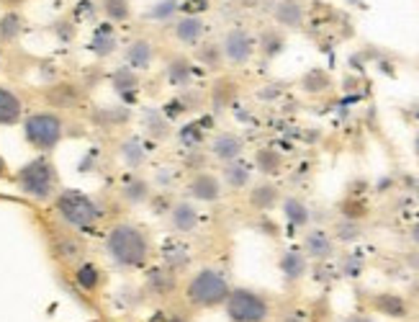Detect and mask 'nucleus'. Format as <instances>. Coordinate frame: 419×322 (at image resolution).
<instances>
[{"label": "nucleus", "mask_w": 419, "mask_h": 322, "mask_svg": "<svg viewBox=\"0 0 419 322\" xmlns=\"http://www.w3.org/2000/svg\"><path fill=\"white\" fill-rule=\"evenodd\" d=\"M144 158H147V155H144L139 139H129V142L124 144V160L129 162V165H142Z\"/></svg>", "instance_id": "obj_30"}, {"label": "nucleus", "mask_w": 419, "mask_h": 322, "mask_svg": "<svg viewBox=\"0 0 419 322\" xmlns=\"http://www.w3.org/2000/svg\"><path fill=\"white\" fill-rule=\"evenodd\" d=\"M0 60H3V52H0Z\"/></svg>", "instance_id": "obj_39"}, {"label": "nucleus", "mask_w": 419, "mask_h": 322, "mask_svg": "<svg viewBox=\"0 0 419 322\" xmlns=\"http://www.w3.org/2000/svg\"><path fill=\"white\" fill-rule=\"evenodd\" d=\"M258 168H260V173H265V176H273V173L280 168L278 153H273V150H260V153H258Z\"/></svg>", "instance_id": "obj_28"}, {"label": "nucleus", "mask_w": 419, "mask_h": 322, "mask_svg": "<svg viewBox=\"0 0 419 322\" xmlns=\"http://www.w3.org/2000/svg\"><path fill=\"white\" fill-rule=\"evenodd\" d=\"M62 135H65V124H62V116H57L54 111H36L24 121L26 142L42 153L54 150L62 142Z\"/></svg>", "instance_id": "obj_5"}, {"label": "nucleus", "mask_w": 419, "mask_h": 322, "mask_svg": "<svg viewBox=\"0 0 419 322\" xmlns=\"http://www.w3.org/2000/svg\"><path fill=\"white\" fill-rule=\"evenodd\" d=\"M124 199L129 204H144L150 199V183L142 178H132L124 186Z\"/></svg>", "instance_id": "obj_25"}, {"label": "nucleus", "mask_w": 419, "mask_h": 322, "mask_svg": "<svg viewBox=\"0 0 419 322\" xmlns=\"http://www.w3.org/2000/svg\"><path fill=\"white\" fill-rule=\"evenodd\" d=\"M303 247H306V253L311 255V258H329L332 255V238H329L327 232H322V229H314V232H309L306 235V243H303Z\"/></svg>", "instance_id": "obj_17"}, {"label": "nucleus", "mask_w": 419, "mask_h": 322, "mask_svg": "<svg viewBox=\"0 0 419 322\" xmlns=\"http://www.w3.org/2000/svg\"><path fill=\"white\" fill-rule=\"evenodd\" d=\"M6 3H8V6H18V3H21V0H6Z\"/></svg>", "instance_id": "obj_37"}, {"label": "nucleus", "mask_w": 419, "mask_h": 322, "mask_svg": "<svg viewBox=\"0 0 419 322\" xmlns=\"http://www.w3.org/2000/svg\"><path fill=\"white\" fill-rule=\"evenodd\" d=\"M93 52L98 54V57H109L111 52L116 49V36L111 31L109 26H101L95 34H93V42H90Z\"/></svg>", "instance_id": "obj_21"}, {"label": "nucleus", "mask_w": 419, "mask_h": 322, "mask_svg": "<svg viewBox=\"0 0 419 322\" xmlns=\"http://www.w3.org/2000/svg\"><path fill=\"white\" fill-rule=\"evenodd\" d=\"M106 253L118 268L136 271V268H144L150 261V238L144 235L142 227L121 222L116 227H111V232L106 235Z\"/></svg>", "instance_id": "obj_1"}, {"label": "nucleus", "mask_w": 419, "mask_h": 322, "mask_svg": "<svg viewBox=\"0 0 419 322\" xmlns=\"http://www.w3.org/2000/svg\"><path fill=\"white\" fill-rule=\"evenodd\" d=\"M54 250H57V255L62 258V261L68 263H75L77 258H80V253H83V245L77 243V238H65V235H59L57 240H54Z\"/></svg>", "instance_id": "obj_23"}, {"label": "nucleus", "mask_w": 419, "mask_h": 322, "mask_svg": "<svg viewBox=\"0 0 419 322\" xmlns=\"http://www.w3.org/2000/svg\"><path fill=\"white\" fill-rule=\"evenodd\" d=\"M201 60L206 62V65H216V62L221 60V52H219L216 47H203V49H201Z\"/></svg>", "instance_id": "obj_33"}, {"label": "nucleus", "mask_w": 419, "mask_h": 322, "mask_svg": "<svg viewBox=\"0 0 419 322\" xmlns=\"http://www.w3.org/2000/svg\"><path fill=\"white\" fill-rule=\"evenodd\" d=\"M285 322H303V320H285Z\"/></svg>", "instance_id": "obj_38"}, {"label": "nucleus", "mask_w": 419, "mask_h": 322, "mask_svg": "<svg viewBox=\"0 0 419 322\" xmlns=\"http://www.w3.org/2000/svg\"><path fill=\"white\" fill-rule=\"evenodd\" d=\"M283 214L294 227H303V224L309 222V209H306V204H303L301 199H296V196H288L283 201Z\"/></svg>", "instance_id": "obj_20"}, {"label": "nucleus", "mask_w": 419, "mask_h": 322, "mask_svg": "<svg viewBox=\"0 0 419 322\" xmlns=\"http://www.w3.org/2000/svg\"><path fill=\"white\" fill-rule=\"evenodd\" d=\"M278 199H280L278 188L273 186V183H268V181H262L260 186H255L250 194V204L255 209H270V206L278 204Z\"/></svg>", "instance_id": "obj_19"}, {"label": "nucleus", "mask_w": 419, "mask_h": 322, "mask_svg": "<svg viewBox=\"0 0 419 322\" xmlns=\"http://www.w3.org/2000/svg\"><path fill=\"white\" fill-rule=\"evenodd\" d=\"M21 16L18 13H6V16L0 18V39H6V42H13L18 34H21Z\"/></svg>", "instance_id": "obj_26"}, {"label": "nucleus", "mask_w": 419, "mask_h": 322, "mask_svg": "<svg viewBox=\"0 0 419 322\" xmlns=\"http://www.w3.org/2000/svg\"><path fill=\"white\" fill-rule=\"evenodd\" d=\"M75 286L93 294V291H98L103 286V273L101 268L90 261H83L80 266L75 268Z\"/></svg>", "instance_id": "obj_12"}, {"label": "nucleus", "mask_w": 419, "mask_h": 322, "mask_svg": "<svg viewBox=\"0 0 419 322\" xmlns=\"http://www.w3.org/2000/svg\"><path fill=\"white\" fill-rule=\"evenodd\" d=\"M168 77L173 85H188L191 83V68L185 60H173L168 68Z\"/></svg>", "instance_id": "obj_27"}, {"label": "nucleus", "mask_w": 419, "mask_h": 322, "mask_svg": "<svg viewBox=\"0 0 419 322\" xmlns=\"http://www.w3.org/2000/svg\"><path fill=\"white\" fill-rule=\"evenodd\" d=\"M211 153L221 162H235L242 155V139L235 135H219L211 144Z\"/></svg>", "instance_id": "obj_11"}, {"label": "nucleus", "mask_w": 419, "mask_h": 322, "mask_svg": "<svg viewBox=\"0 0 419 322\" xmlns=\"http://www.w3.org/2000/svg\"><path fill=\"white\" fill-rule=\"evenodd\" d=\"M229 291L232 286H229L227 273L219 268H201L185 284V302L196 309H214L227 302Z\"/></svg>", "instance_id": "obj_2"}, {"label": "nucleus", "mask_w": 419, "mask_h": 322, "mask_svg": "<svg viewBox=\"0 0 419 322\" xmlns=\"http://www.w3.org/2000/svg\"><path fill=\"white\" fill-rule=\"evenodd\" d=\"M57 168L49 158H36V160L26 162L24 168L16 173V183L26 196H31L36 201H47L54 196L57 188Z\"/></svg>", "instance_id": "obj_4"}, {"label": "nucleus", "mask_w": 419, "mask_h": 322, "mask_svg": "<svg viewBox=\"0 0 419 322\" xmlns=\"http://www.w3.org/2000/svg\"><path fill=\"white\" fill-rule=\"evenodd\" d=\"M203 36V21L198 16H183L175 24V39L183 44H196Z\"/></svg>", "instance_id": "obj_14"}, {"label": "nucleus", "mask_w": 419, "mask_h": 322, "mask_svg": "<svg viewBox=\"0 0 419 322\" xmlns=\"http://www.w3.org/2000/svg\"><path fill=\"white\" fill-rule=\"evenodd\" d=\"M229 322H268L270 320V302L252 289H232L224 302Z\"/></svg>", "instance_id": "obj_6"}, {"label": "nucleus", "mask_w": 419, "mask_h": 322, "mask_svg": "<svg viewBox=\"0 0 419 322\" xmlns=\"http://www.w3.org/2000/svg\"><path fill=\"white\" fill-rule=\"evenodd\" d=\"M175 10H177V3H175V0H162L159 6H155V8L150 10V18H159V21H162V18H170V16H173Z\"/></svg>", "instance_id": "obj_32"}, {"label": "nucleus", "mask_w": 419, "mask_h": 322, "mask_svg": "<svg viewBox=\"0 0 419 322\" xmlns=\"http://www.w3.org/2000/svg\"><path fill=\"white\" fill-rule=\"evenodd\" d=\"M170 224L177 232H193L198 227V209L191 201H177L173 206V212H170Z\"/></svg>", "instance_id": "obj_10"}, {"label": "nucleus", "mask_w": 419, "mask_h": 322, "mask_svg": "<svg viewBox=\"0 0 419 322\" xmlns=\"http://www.w3.org/2000/svg\"><path fill=\"white\" fill-rule=\"evenodd\" d=\"M345 322H373V320H368V317H347Z\"/></svg>", "instance_id": "obj_35"}, {"label": "nucleus", "mask_w": 419, "mask_h": 322, "mask_svg": "<svg viewBox=\"0 0 419 322\" xmlns=\"http://www.w3.org/2000/svg\"><path fill=\"white\" fill-rule=\"evenodd\" d=\"M113 88H116L118 93H129V91H134L136 88V75H132L129 70H118L113 72Z\"/></svg>", "instance_id": "obj_31"}, {"label": "nucleus", "mask_w": 419, "mask_h": 322, "mask_svg": "<svg viewBox=\"0 0 419 322\" xmlns=\"http://www.w3.org/2000/svg\"><path fill=\"white\" fill-rule=\"evenodd\" d=\"M152 57H155V49H152V44L147 39H136L126 49V62L134 70H147L152 65Z\"/></svg>", "instance_id": "obj_13"}, {"label": "nucleus", "mask_w": 419, "mask_h": 322, "mask_svg": "<svg viewBox=\"0 0 419 322\" xmlns=\"http://www.w3.org/2000/svg\"><path fill=\"white\" fill-rule=\"evenodd\" d=\"M24 116V106L13 91L0 88V127H13Z\"/></svg>", "instance_id": "obj_9"}, {"label": "nucleus", "mask_w": 419, "mask_h": 322, "mask_svg": "<svg viewBox=\"0 0 419 322\" xmlns=\"http://www.w3.org/2000/svg\"><path fill=\"white\" fill-rule=\"evenodd\" d=\"M103 10L113 21H126L129 18V3L126 0H103Z\"/></svg>", "instance_id": "obj_29"}, {"label": "nucleus", "mask_w": 419, "mask_h": 322, "mask_svg": "<svg viewBox=\"0 0 419 322\" xmlns=\"http://www.w3.org/2000/svg\"><path fill=\"white\" fill-rule=\"evenodd\" d=\"M6 176V162H3V158H0V178Z\"/></svg>", "instance_id": "obj_36"}, {"label": "nucleus", "mask_w": 419, "mask_h": 322, "mask_svg": "<svg viewBox=\"0 0 419 322\" xmlns=\"http://www.w3.org/2000/svg\"><path fill=\"white\" fill-rule=\"evenodd\" d=\"M252 52H255V44H252V36L242 29H235L229 31L227 39H224V57L235 65H244V62L252 60Z\"/></svg>", "instance_id": "obj_7"}, {"label": "nucleus", "mask_w": 419, "mask_h": 322, "mask_svg": "<svg viewBox=\"0 0 419 322\" xmlns=\"http://www.w3.org/2000/svg\"><path fill=\"white\" fill-rule=\"evenodd\" d=\"M276 21L278 24L288 26V29H296L301 26L303 21V8L299 0H280L276 6Z\"/></svg>", "instance_id": "obj_15"}, {"label": "nucleus", "mask_w": 419, "mask_h": 322, "mask_svg": "<svg viewBox=\"0 0 419 322\" xmlns=\"http://www.w3.org/2000/svg\"><path fill=\"white\" fill-rule=\"evenodd\" d=\"M409 238H411V243H414V245H419V222L414 224V227H411Z\"/></svg>", "instance_id": "obj_34"}, {"label": "nucleus", "mask_w": 419, "mask_h": 322, "mask_svg": "<svg viewBox=\"0 0 419 322\" xmlns=\"http://www.w3.org/2000/svg\"><path fill=\"white\" fill-rule=\"evenodd\" d=\"M224 178L232 188H244L250 183V170L247 165H242L239 160L235 162H227V168H224Z\"/></svg>", "instance_id": "obj_24"}, {"label": "nucleus", "mask_w": 419, "mask_h": 322, "mask_svg": "<svg viewBox=\"0 0 419 322\" xmlns=\"http://www.w3.org/2000/svg\"><path fill=\"white\" fill-rule=\"evenodd\" d=\"M47 101L52 103V106H75L77 101H80V93H77L75 85H57V88H52L49 93H47Z\"/></svg>", "instance_id": "obj_22"}, {"label": "nucleus", "mask_w": 419, "mask_h": 322, "mask_svg": "<svg viewBox=\"0 0 419 322\" xmlns=\"http://www.w3.org/2000/svg\"><path fill=\"white\" fill-rule=\"evenodd\" d=\"M373 307L386 317H406V312H409L406 302L402 297H396V294H378L373 299Z\"/></svg>", "instance_id": "obj_18"}, {"label": "nucleus", "mask_w": 419, "mask_h": 322, "mask_svg": "<svg viewBox=\"0 0 419 322\" xmlns=\"http://www.w3.org/2000/svg\"><path fill=\"white\" fill-rule=\"evenodd\" d=\"M280 273L285 276V281H299L303 279V273H306V258L301 253H296V250H288V253L280 255Z\"/></svg>", "instance_id": "obj_16"}, {"label": "nucleus", "mask_w": 419, "mask_h": 322, "mask_svg": "<svg viewBox=\"0 0 419 322\" xmlns=\"http://www.w3.org/2000/svg\"><path fill=\"white\" fill-rule=\"evenodd\" d=\"M188 191H191L193 199L211 204V201H216L219 194H221V183H219V178L211 176V173H196Z\"/></svg>", "instance_id": "obj_8"}, {"label": "nucleus", "mask_w": 419, "mask_h": 322, "mask_svg": "<svg viewBox=\"0 0 419 322\" xmlns=\"http://www.w3.org/2000/svg\"><path fill=\"white\" fill-rule=\"evenodd\" d=\"M54 209L65 220V224L75 229H93L101 220V206L88 194L75 191V188L59 191L57 199H54Z\"/></svg>", "instance_id": "obj_3"}]
</instances>
